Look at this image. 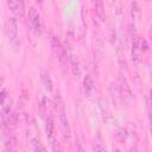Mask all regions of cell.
<instances>
[{
    "instance_id": "cell-21",
    "label": "cell",
    "mask_w": 152,
    "mask_h": 152,
    "mask_svg": "<svg viewBox=\"0 0 152 152\" xmlns=\"http://www.w3.org/2000/svg\"><path fill=\"white\" fill-rule=\"evenodd\" d=\"M0 83H1V81H0Z\"/></svg>"
},
{
    "instance_id": "cell-9",
    "label": "cell",
    "mask_w": 152,
    "mask_h": 152,
    "mask_svg": "<svg viewBox=\"0 0 152 152\" xmlns=\"http://www.w3.org/2000/svg\"><path fill=\"white\" fill-rule=\"evenodd\" d=\"M94 6H95V12L96 14L100 17L101 20H104L106 18V14H104V5L102 1H95L94 2Z\"/></svg>"
},
{
    "instance_id": "cell-12",
    "label": "cell",
    "mask_w": 152,
    "mask_h": 152,
    "mask_svg": "<svg viewBox=\"0 0 152 152\" xmlns=\"http://www.w3.org/2000/svg\"><path fill=\"white\" fill-rule=\"evenodd\" d=\"M94 150H95V152H107V148H106V146H104L103 141H102L100 138H97V139L95 140Z\"/></svg>"
},
{
    "instance_id": "cell-5",
    "label": "cell",
    "mask_w": 152,
    "mask_h": 152,
    "mask_svg": "<svg viewBox=\"0 0 152 152\" xmlns=\"http://www.w3.org/2000/svg\"><path fill=\"white\" fill-rule=\"evenodd\" d=\"M120 84H121V87H120V90H119V93H120V96H121V99H126V100H131L132 99V93H131V88H129V86L127 84V81H126V78L125 77H120Z\"/></svg>"
},
{
    "instance_id": "cell-18",
    "label": "cell",
    "mask_w": 152,
    "mask_h": 152,
    "mask_svg": "<svg viewBox=\"0 0 152 152\" xmlns=\"http://www.w3.org/2000/svg\"><path fill=\"white\" fill-rule=\"evenodd\" d=\"M5 152H15V150H14V148H12V147H10V148H7Z\"/></svg>"
},
{
    "instance_id": "cell-3",
    "label": "cell",
    "mask_w": 152,
    "mask_h": 152,
    "mask_svg": "<svg viewBox=\"0 0 152 152\" xmlns=\"http://www.w3.org/2000/svg\"><path fill=\"white\" fill-rule=\"evenodd\" d=\"M51 44H52L53 51L56 52L58 59H59L61 62H63V61L66 58V52H65V49L63 48L61 40L58 39V37H52V39H51Z\"/></svg>"
},
{
    "instance_id": "cell-10",
    "label": "cell",
    "mask_w": 152,
    "mask_h": 152,
    "mask_svg": "<svg viewBox=\"0 0 152 152\" xmlns=\"http://www.w3.org/2000/svg\"><path fill=\"white\" fill-rule=\"evenodd\" d=\"M70 63H71V68H72V72L76 77H80L81 76V69H80V63L77 61V58L75 56H71L70 57Z\"/></svg>"
},
{
    "instance_id": "cell-2",
    "label": "cell",
    "mask_w": 152,
    "mask_h": 152,
    "mask_svg": "<svg viewBox=\"0 0 152 152\" xmlns=\"http://www.w3.org/2000/svg\"><path fill=\"white\" fill-rule=\"evenodd\" d=\"M28 21H30L33 31L36 33H39V31H40V15L34 7L28 8Z\"/></svg>"
},
{
    "instance_id": "cell-17",
    "label": "cell",
    "mask_w": 152,
    "mask_h": 152,
    "mask_svg": "<svg viewBox=\"0 0 152 152\" xmlns=\"http://www.w3.org/2000/svg\"><path fill=\"white\" fill-rule=\"evenodd\" d=\"M2 110H0V125H2Z\"/></svg>"
},
{
    "instance_id": "cell-16",
    "label": "cell",
    "mask_w": 152,
    "mask_h": 152,
    "mask_svg": "<svg viewBox=\"0 0 152 152\" xmlns=\"http://www.w3.org/2000/svg\"><path fill=\"white\" fill-rule=\"evenodd\" d=\"M129 152H137V147L135 146H132L131 150H129Z\"/></svg>"
},
{
    "instance_id": "cell-13",
    "label": "cell",
    "mask_w": 152,
    "mask_h": 152,
    "mask_svg": "<svg viewBox=\"0 0 152 152\" xmlns=\"http://www.w3.org/2000/svg\"><path fill=\"white\" fill-rule=\"evenodd\" d=\"M131 5H132V15H133V18H138L140 15V10H139L137 2H132Z\"/></svg>"
},
{
    "instance_id": "cell-15",
    "label": "cell",
    "mask_w": 152,
    "mask_h": 152,
    "mask_svg": "<svg viewBox=\"0 0 152 152\" xmlns=\"http://www.w3.org/2000/svg\"><path fill=\"white\" fill-rule=\"evenodd\" d=\"M6 96H7V95H6V90H5V89H2V90L0 91V104H4Z\"/></svg>"
},
{
    "instance_id": "cell-19",
    "label": "cell",
    "mask_w": 152,
    "mask_h": 152,
    "mask_svg": "<svg viewBox=\"0 0 152 152\" xmlns=\"http://www.w3.org/2000/svg\"><path fill=\"white\" fill-rule=\"evenodd\" d=\"M115 152H121V151L120 150H115Z\"/></svg>"
},
{
    "instance_id": "cell-20",
    "label": "cell",
    "mask_w": 152,
    "mask_h": 152,
    "mask_svg": "<svg viewBox=\"0 0 152 152\" xmlns=\"http://www.w3.org/2000/svg\"><path fill=\"white\" fill-rule=\"evenodd\" d=\"M0 135H1V125H0Z\"/></svg>"
},
{
    "instance_id": "cell-6",
    "label": "cell",
    "mask_w": 152,
    "mask_h": 152,
    "mask_svg": "<svg viewBox=\"0 0 152 152\" xmlns=\"http://www.w3.org/2000/svg\"><path fill=\"white\" fill-rule=\"evenodd\" d=\"M59 122H61V127H62L63 134L65 137H69L70 135V125H69V120H68V116L64 113V110L59 112Z\"/></svg>"
},
{
    "instance_id": "cell-4",
    "label": "cell",
    "mask_w": 152,
    "mask_h": 152,
    "mask_svg": "<svg viewBox=\"0 0 152 152\" xmlns=\"http://www.w3.org/2000/svg\"><path fill=\"white\" fill-rule=\"evenodd\" d=\"M8 7L11 8V11L13 12V14L15 17H21L24 14V2L23 1H18V0H11L7 2Z\"/></svg>"
},
{
    "instance_id": "cell-11",
    "label": "cell",
    "mask_w": 152,
    "mask_h": 152,
    "mask_svg": "<svg viewBox=\"0 0 152 152\" xmlns=\"http://www.w3.org/2000/svg\"><path fill=\"white\" fill-rule=\"evenodd\" d=\"M45 131H46V135L48 138L52 137V132H53V121L51 118L46 119V125H45Z\"/></svg>"
},
{
    "instance_id": "cell-14",
    "label": "cell",
    "mask_w": 152,
    "mask_h": 152,
    "mask_svg": "<svg viewBox=\"0 0 152 152\" xmlns=\"http://www.w3.org/2000/svg\"><path fill=\"white\" fill-rule=\"evenodd\" d=\"M34 152H46V150H45V147L38 141H36L34 142Z\"/></svg>"
},
{
    "instance_id": "cell-1",
    "label": "cell",
    "mask_w": 152,
    "mask_h": 152,
    "mask_svg": "<svg viewBox=\"0 0 152 152\" xmlns=\"http://www.w3.org/2000/svg\"><path fill=\"white\" fill-rule=\"evenodd\" d=\"M5 33L7 39L13 43L17 39V34H18V25H17V20L15 18H8L5 25Z\"/></svg>"
},
{
    "instance_id": "cell-8",
    "label": "cell",
    "mask_w": 152,
    "mask_h": 152,
    "mask_svg": "<svg viewBox=\"0 0 152 152\" xmlns=\"http://www.w3.org/2000/svg\"><path fill=\"white\" fill-rule=\"evenodd\" d=\"M40 78H42V82L44 84V87L46 88L48 91H52L53 89V83H52V80L49 75V72L46 70H42L40 71Z\"/></svg>"
},
{
    "instance_id": "cell-7",
    "label": "cell",
    "mask_w": 152,
    "mask_h": 152,
    "mask_svg": "<svg viewBox=\"0 0 152 152\" xmlns=\"http://www.w3.org/2000/svg\"><path fill=\"white\" fill-rule=\"evenodd\" d=\"M83 88H84V93L87 96H90L94 93V81L91 78L90 75H86L84 80H83Z\"/></svg>"
}]
</instances>
